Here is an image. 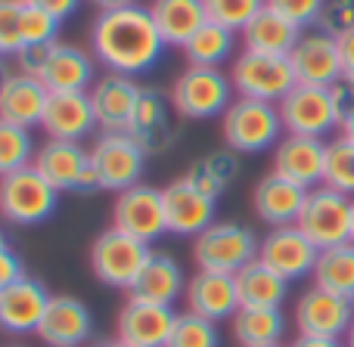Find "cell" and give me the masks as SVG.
Masks as SVG:
<instances>
[{
  "label": "cell",
  "instance_id": "obj_1",
  "mask_svg": "<svg viewBox=\"0 0 354 347\" xmlns=\"http://www.w3.org/2000/svg\"><path fill=\"white\" fill-rule=\"evenodd\" d=\"M91 50H93V59L106 72L137 78V75H147L159 66L168 43L162 41L149 6L128 3V6L103 10L93 16Z\"/></svg>",
  "mask_w": 354,
  "mask_h": 347
},
{
  "label": "cell",
  "instance_id": "obj_2",
  "mask_svg": "<svg viewBox=\"0 0 354 347\" xmlns=\"http://www.w3.org/2000/svg\"><path fill=\"white\" fill-rule=\"evenodd\" d=\"M16 68L37 78L50 93H72L93 87V56L75 43L56 41L41 47H22L16 56Z\"/></svg>",
  "mask_w": 354,
  "mask_h": 347
},
{
  "label": "cell",
  "instance_id": "obj_3",
  "mask_svg": "<svg viewBox=\"0 0 354 347\" xmlns=\"http://www.w3.org/2000/svg\"><path fill=\"white\" fill-rule=\"evenodd\" d=\"M221 137L236 155H258L277 149V143L286 137V128L277 103L236 97L221 115Z\"/></svg>",
  "mask_w": 354,
  "mask_h": 347
},
{
  "label": "cell",
  "instance_id": "obj_4",
  "mask_svg": "<svg viewBox=\"0 0 354 347\" xmlns=\"http://www.w3.org/2000/svg\"><path fill=\"white\" fill-rule=\"evenodd\" d=\"M171 106L183 121H212L227 112V106L236 99L230 84V75L224 68H202L187 66L171 84Z\"/></svg>",
  "mask_w": 354,
  "mask_h": 347
},
{
  "label": "cell",
  "instance_id": "obj_5",
  "mask_svg": "<svg viewBox=\"0 0 354 347\" xmlns=\"http://www.w3.org/2000/svg\"><path fill=\"white\" fill-rule=\"evenodd\" d=\"M59 208V189H53L35 165L0 177V217L16 226H37Z\"/></svg>",
  "mask_w": 354,
  "mask_h": 347
},
{
  "label": "cell",
  "instance_id": "obj_6",
  "mask_svg": "<svg viewBox=\"0 0 354 347\" xmlns=\"http://www.w3.org/2000/svg\"><path fill=\"white\" fill-rule=\"evenodd\" d=\"M261 239L236 220H214L205 232L193 239V261L199 270L212 273H239L258 257Z\"/></svg>",
  "mask_w": 354,
  "mask_h": 347
},
{
  "label": "cell",
  "instance_id": "obj_7",
  "mask_svg": "<svg viewBox=\"0 0 354 347\" xmlns=\"http://www.w3.org/2000/svg\"><path fill=\"white\" fill-rule=\"evenodd\" d=\"M227 75H230L236 97L261 99V103H280L299 84L289 56H268V53H252V50H243V53L233 56Z\"/></svg>",
  "mask_w": 354,
  "mask_h": 347
},
{
  "label": "cell",
  "instance_id": "obj_8",
  "mask_svg": "<svg viewBox=\"0 0 354 347\" xmlns=\"http://www.w3.org/2000/svg\"><path fill=\"white\" fill-rule=\"evenodd\" d=\"M91 165L100 177V189L106 192H124V189L143 183V168H147V152L143 146L128 134V130H106L93 140Z\"/></svg>",
  "mask_w": 354,
  "mask_h": 347
},
{
  "label": "cell",
  "instance_id": "obj_9",
  "mask_svg": "<svg viewBox=\"0 0 354 347\" xmlns=\"http://www.w3.org/2000/svg\"><path fill=\"white\" fill-rule=\"evenodd\" d=\"M153 255V245L140 242V239L128 236V232L115 230H103L91 245V267L103 286L109 288H131L134 279L140 276L143 264Z\"/></svg>",
  "mask_w": 354,
  "mask_h": 347
},
{
  "label": "cell",
  "instance_id": "obj_10",
  "mask_svg": "<svg viewBox=\"0 0 354 347\" xmlns=\"http://www.w3.org/2000/svg\"><path fill=\"white\" fill-rule=\"evenodd\" d=\"M351 199L354 195L336 192V189L320 183V186L308 189L305 208H301L295 226H299L320 251L333 248V245L351 242Z\"/></svg>",
  "mask_w": 354,
  "mask_h": 347
},
{
  "label": "cell",
  "instance_id": "obj_11",
  "mask_svg": "<svg viewBox=\"0 0 354 347\" xmlns=\"http://www.w3.org/2000/svg\"><path fill=\"white\" fill-rule=\"evenodd\" d=\"M286 134L295 137H317L326 140L333 130H339V112L333 87L295 84L286 97L277 103Z\"/></svg>",
  "mask_w": 354,
  "mask_h": 347
},
{
  "label": "cell",
  "instance_id": "obj_12",
  "mask_svg": "<svg viewBox=\"0 0 354 347\" xmlns=\"http://www.w3.org/2000/svg\"><path fill=\"white\" fill-rule=\"evenodd\" d=\"M112 226L147 245L159 242L168 232L162 189L149 186V183H137V186L118 192L115 205H112Z\"/></svg>",
  "mask_w": 354,
  "mask_h": 347
},
{
  "label": "cell",
  "instance_id": "obj_13",
  "mask_svg": "<svg viewBox=\"0 0 354 347\" xmlns=\"http://www.w3.org/2000/svg\"><path fill=\"white\" fill-rule=\"evenodd\" d=\"M292 319H295L299 335L342 338L345 341V335H348V329L354 323V301L326 292V288L311 286L308 292L299 295V301H295Z\"/></svg>",
  "mask_w": 354,
  "mask_h": 347
},
{
  "label": "cell",
  "instance_id": "obj_14",
  "mask_svg": "<svg viewBox=\"0 0 354 347\" xmlns=\"http://www.w3.org/2000/svg\"><path fill=\"white\" fill-rule=\"evenodd\" d=\"M320 248L299 230L295 224L289 226H270L258 242V261L280 273L286 282H299L314 273Z\"/></svg>",
  "mask_w": 354,
  "mask_h": 347
},
{
  "label": "cell",
  "instance_id": "obj_15",
  "mask_svg": "<svg viewBox=\"0 0 354 347\" xmlns=\"http://www.w3.org/2000/svg\"><path fill=\"white\" fill-rule=\"evenodd\" d=\"M292 72L299 84H311V87H336L342 75V56H339V41L333 34H326L324 28H305L301 37L295 41L292 53Z\"/></svg>",
  "mask_w": 354,
  "mask_h": 347
},
{
  "label": "cell",
  "instance_id": "obj_16",
  "mask_svg": "<svg viewBox=\"0 0 354 347\" xmlns=\"http://www.w3.org/2000/svg\"><path fill=\"white\" fill-rule=\"evenodd\" d=\"M162 201H165L168 232L180 239H196L199 232H205L218 214V201L199 192L187 177H177L168 186H162Z\"/></svg>",
  "mask_w": 354,
  "mask_h": 347
},
{
  "label": "cell",
  "instance_id": "obj_17",
  "mask_svg": "<svg viewBox=\"0 0 354 347\" xmlns=\"http://www.w3.org/2000/svg\"><path fill=\"white\" fill-rule=\"evenodd\" d=\"M174 319H177L174 307L147 304V301L128 298L118 307L115 341H124L131 347H168Z\"/></svg>",
  "mask_w": 354,
  "mask_h": 347
},
{
  "label": "cell",
  "instance_id": "obj_18",
  "mask_svg": "<svg viewBox=\"0 0 354 347\" xmlns=\"http://www.w3.org/2000/svg\"><path fill=\"white\" fill-rule=\"evenodd\" d=\"M53 295L41 279L22 276L19 282L0 288V332L6 335H37L47 304Z\"/></svg>",
  "mask_w": 354,
  "mask_h": 347
},
{
  "label": "cell",
  "instance_id": "obj_19",
  "mask_svg": "<svg viewBox=\"0 0 354 347\" xmlns=\"http://www.w3.org/2000/svg\"><path fill=\"white\" fill-rule=\"evenodd\" d=\"M174 115L177 112L171 106V97H165L159 87H143L128 134L140 143L147 155H159L171 146L177 137Z\"/></svg>",
  "mask_w": 354,
  "mask_h": 347
},
{
  "label": "cell",
  "instance_id": "obj_20",
  "mask_svg": "<svg viewBox=\"0 0 354 347\" xmlns=\"http://www.w3.org/2000/svg\"><path fill=\"white\" fill-rule=\"evenodd\" d=\"M37 338L47 347H84L93 338L91 307L72 295H53L37 326Z\"/></svg>",
  "mask_w": 354,
  "mask_h": 347
},
{
  "label": "cell",
  "instance_id": "obj_21",
  "mask_svg": "<svg viewBox=\"0 0 354 347\" xmlns=\"http://www.w3.org/2000/svg\"><path fill=\"white\" fill-rule=\"evenodd\" d=\"M143 87L137 84V78H128V75H115L106 72L93 81L91 93V106L93 115H97V128L103 130H128L131 118H134L137 99H140Z\"/></svg>",
  "mask_w": 354,
  "mask_h": 347
},
{
  "label": "cell",
  "instance_id": "obj_22",
  "mask_svg": "<svg viewBox=\"0 0 354 347\" xmlns=\"http://www.w3.org/2000/svg\"><path fill=\"white\" fill-rule=\"evenodd\" d=\"M187 310L196 317H205L212 323H230L233 313L239 310V295L236 279L230 273H212V270H199L187 279Z\"/></svg>",
  "mask_w": 354,
  "mask_h": 347
},
{
  "label": "cell",
  "instance_id": "obj_23",
  "mask_svg": "<svg viewBox=\"0 0 354 347\" xmlns=\"http://www.w3.org/2000/svg\"><path fill=\"white\" fill-rule=\"evenodd\" d=\"M324 165H326V140L286 134L274 149V168L270 171L305 189H314L324 183Z\"/></svg>",
  "mask_w": 354,
  "mask_h": 347
},
{
  "label": "cell",
  "instance_id": "obj_24",
  "mask_svg": "<svg viewBox=\"0 0 354 347\" xmlns=\"http://www.w3.org/2000/svg\"><path fill=\"white\" fill-rule=\"evenodd\" d=\"M41 128L50 140H72L81 143L93 134L97 115L91 106V93L72 90V93H50L47 109H44Z\"/></svg>",
  "mask_w": 354,
  "mask_h": 347
},
{
  "label": "cell",
  "instance_id": "obj_25",
  "mask_svg": "<svg viewBox=\"0 0 354 347\" xmlns=\"http://www.w3.org/2000/svg\"><path fill=\"white\" fill-rule=\"evenodd\" d=\"M305 199H308L305 186H299V183L270 171L252 189V211L268 226H289L299 220L301 208H305Z\"/></svg>",
  "mask_w": 354,
  "mask_h": 347
},
{
  "label": "cell",
  "instance_id": "obj_26",
  "mask_svg": "<svg viewBox=\"0 0 354 347\" xmlns=\"http://www.w3.org/2000/svg\"><path fill=\"white\" fill-rule=\"evenodd\" d=\"M50 90L37 78L25 72H10L0 78V121L19 124V128H41L44 109H47Z\"/></svg>",
  "mask_w": 354,
  "mask_h": 347
},
{
  "label": "cell",
  "instance_id": "obj_27",
  "mask_svg": "<svg viewBox=\"0 0 354 347\" xmlns=\"http://www.w3.org/2000/svg\"><path fill=\"white\" fill-rule=\"evenodd\" d=\"M31 165L37 168V174L50 183L59 192H78L81 177H84L87 165H91V152H87L81 143L72 140H44L35 152V161Z\"/></svg>",
  "mask_w": 354,
  "mask_h": 347
},
{
  "label": "cell",
  "instance_id": "obj_28",
  "mask_svg": "<svg viewBox=\"0 0 354 347\" xmlns=\"http://www.w3.org/2000/svg\"><path fill=\"white\" fill-rule=\"evenodd\" d=\"M183 292H187V276H183L180 264L165 251H153L149 261L143 264L140 276L134 279V286L128 288V298L174 307V301L183 298Z\"/></svg>",
  "mask_w": 354,
  "mask_h": 347
},
{
  "label": "cell",
  "instance_id": "obj_29",
  "mask_svg": "<svg viewBox=\"0 0 354 347\" xmlns=\"http://www.w3.org/2000/svg\"><path fill=\"white\" fill-rule=\"evenodd\" d=\"M301 31L295 22L283 19L280 12H274L270 6H264L243 31V50H252V53H268V56H289L295 47V41L301 37Z\"/></svg>",
  "mask_w": 354,
  "mask_h": 347
},
{
  "label": "cell",
  "instance_id": "obj_30",
  "mask_svg": "<svg viewBox=\"0 0 354 347\" xmlns=\"http://www.w3.org/2000/svg\"><path fill=\"white\" fill-rule=\"evenodd\" d=\"M149 12H153V22L159 28L162 41L177 50L208 22L205 0H153Z\"/></svg>",
  "mask_w": 354,
  "mask_h": 347
},
{
  "label": "cell",
  "instance_id": "obj_31",
  "mask_svg": "<svg viewBox=\"0 0 354 347\" xmlns=\"http://www.w3.org/2000/svg\"><path fill=\"white\" fill-rule=\"evenodd\" d=\"M230 332L239 347L283 344V335H286L283 307H239L230 319Z\"/></svg>",
  "mask_w": 354,
  "mask_h": 347
},
{
  "label": "cell",
  "instance_id": "obj_32",
  "mask_svg": "<svg viewBox=\"0 0 354 347\" xmlns=\"http://www.w3.org/2000/svg\"><path fill=\"white\" fill-rule=\"evenodd\" d=\"M233 279H236L239 307H283V301L289 298V282L264 267L258 257L245 264L239 273H233Z\"/></svg>",
  "mask_w": 354,
  "mask_h": 347
},
{
  "label": "cell",
  "instance_id": "obj_33",
  "mask_svg": "<svg viewBox=\"0 0 354 347\" xmlns=\"http://www.w3.org/2000/svg\"><path fill=\"white\" fill-rule=\"evenodd\" d=\"M233 50H236V31L208 19V22L183 43L180 53H183V59H187V66L221 68L224 62H233Z\"/></svg>",
  "mask_w": 354,
  "mask_h": 347
},
{
  "label": "cell",
  "instance_id": "obj_34",
  "mask_svg": "<svg viewBox=\"0 0 354 347\" xmlns=\"http://www.w3.org/2000/svg\"><path fill=\"white\" fill-rule=\"evenodd\" d=\"M239 174V161L233 149H214V152H205L187 168V180L193 183L199 192H205L208 199L218 201L227 189L233 186Z\"/></svg>",
  "mask_w": 354,
  "mask_h": 347
},
{
  "label": "cell",
  "instance_id": "obj_35",
  "mask_svg": "<svg viewBox=\"0 0 354 347\" xmlns=\"http://www.w3.org/2000/svg\"><path fill=\"white\" fill-rule=\"evenodd\" d=\"M311 279L317 288L354 301V242H342L320 251Z\"/></svg>",
  "mask_w": 354,
  "mask_h": 347
},
{
  "label": "cell",
  "instance_id": "obj_36",
  "mask_svg": "<svg viewBox=\"0 0 354 347\" xmlns=\"http://www.w3.org/2000/svg\"><path fill=\"white\" fill-rule=\"evenodd\" d=\"M35 152H37V146L28 128L0 121V177L28 168L35 161Z\"/></svg>",
  "mask_w": 354,
  "mask_h": 347
},
{
  "label": "cell",
  "instance_id": "obj_37",
  "mask_svg": "<svg viewBox=\"0 0 354 347\" xmlns=\"http://www.w3.org/2000/svg\"><path fill=\"white\" fill-rule=\"evenodd\" d=\"M324 186L354 195V143H348L345 137H336V140L326 143Z\"/></svg>",
  "mask_w": 354,
  "mask_h": 347
},
{
  "label": "cell",
  "instance_id": "obj_38",
  "mask_svg": "<svg viewBox=\"0 0 354 347\" xmlns=\"http://www.w3.org/2000/svg\"><path fill=\"white\" fill-rule=\"evenodd\" d=\"M168 347H221L218 323H212L205 317H196L189 310L177 313Z\"/></svg>",
  "mask_w": 354,
  "mask_h": 347
},
{
  "label": "cell",
  "instance_id": "obj_39",
  "mask_svg": "<svg viewBox=\"0 0 354 347\" xmlns=\"http://www.w3.org/2000/svg\"><path fill=\"white\" fill-rule=\"evenodd\" d=\"M59 19L50 12L37 10V6L22 3V16H19V31H22V47H41V43L59 41Z\"/></svg>",
  "mask_w": 354,
  "mask_h": 347
},
{
  "label": "cell",
  "instance_id": "obj_40",
  "mask_svg": "<svg viewBox=\"0 0 354 347\" xmlns=\"http://www.w3.org/2000/svg\"><path fill=\"white\" fill-rule=\"evenodd\" d=\"M261 10L264 0H205L208 19L218 25H227L233 31H243Z\"/></svg>",
  "mask_w": 354,
  "mask_h": 347
},
{
  "label": "cell",
  "instance_id": "obj_41",
  "mask_svg": "<svg viewBox=\"0 0 354 347\" xmlns=\"http://www.w3.org/2000/svg\"><path fill=\"white\" fill-rule=\"evenodd\" d=\"M324 3L326 0H264V6H270L283 19L295 22L299 28H314L320 12H324Z\"/></svg>",
  "mask_w": 354,
  "mask_h": 347
},
{
  "label": "cell",
  "instance_id": "obj_42",
  "mask_svg": "<svg viewBox=\"0 0 354 347\" xmlns=\"http://www.w3.org/2000/svg\"><path fill=\"white\" fill-rule=\"evenodd\" d=\"M317 28H324L333 37H342L345 31H351L354 28V0H326L324 12L317 19Z\"/></svg>",
  "mask_w": 354,
  "mask_h": 347
},
{
  "label": "cell",
  "instance_id": "obj_43",
  "mask_svg": "<svg viewBox=\"0 0 354 347\" xmlns=\"http://www.w3.org/2000/svg\"><path fill=\"white\" fill-rule=\"evenodd\" d=\"M19 16H22V0H16V3H0V56H16L19 50H22Z\"/></svg>",
  "mask_w": 354,
  "mask_h": 347
},
{
  "label": "cell",
  "instance_id": "obj_44",
  "mask_svg": "<svg viewBox=\"0 0 354 347\" xmlns=\"http://www.w3.org/2000/svg\"><path fill=\"white\" fill-rule=\"evenodd\" d=\"M336 97V112H339V137L354 143V78H342L333 87Z\"/></svg>",
  "mask_w": 354,
  "mask_h": 347
},
{
  "label": "cell",
  "instance_id": "obj_45",
  "mask_svg": "<svg viewBox=\"0 0 354 347\" xmlns=\"http://www.w3.org/2000/svg\"><path fill=\"white\" fill-rule=\"evenodd\" d=\"M22 276H28V273H25L22 257H19L12 248H3V251H0V288H6V286H12V282H19Z\"/></svg>",
  "mask_w": 354,
  "mask_h": 347
},
{
  "label": "cell",
  "instance_id": "obj_46",
  "mask_svg": "<svg viewBox=\"0 0 354 347\" xmlns=\"http://www.w3.org/2000/svg\"><path fill=\"white\" fill-rule=\"evenodd\" d=\"M22 3L37 6V10L50 12V16H53V19H59V22H66L68 16H75V12H78V6L84 3V0H22Z\"/></svg>",
  "mask_w": 354,
  "mask_h": 347
},
{
  "label": "cell",
  "instance_id": "obj_47",
  "mask_svg": "<svg viewBox=\"0 0 354 347\" xmlns=\"http://www.w3.org/2000/svg\"><path fill=\"white\" fill-rule=\"evenodd\" d=\"M339 41V56H342V75L345 78H354V28L345 31Z\"/></svg>",
  "mask_w": 354,
  "mask_h": 347
},
{
  "label": "cell",
  "instance_id": "obj_48",
  "mask_svg": "<svg viewBox=\"0 0 354 347\" xmlns=\"http://www.w3.org/2000/svg\"><path fill=\"white\" fill-rule=\"evenodd\" d=\"M289 347H345L342 338H308V335H299Z\"/></svg>",
  "mask_w": 354,
  "mask_h": 347
},
{
  "label": "cell",
  "instance_id": "obj_49",
  "mask_svg": "<svg viewBox=\"0 0 354 347\" xmlns=\"http://www.w3.org/2000/svg\"><path fill=\"white\" fill-rule=\"evenodd\" d=\"M87 3H93L100 12L103 10H115V6H128V3H137V0H87Z\"/></svg>",
  "mask_w": 354,
  "mask_h": 347
},
{
  "label": "cell",
  "instance_id": "obj_50",
  "mask_svg": "<svg viewBox=\"0 0 354 347\" xmlns=\"http://www.w3.org/2000/svg\"><path fill=\"white\" fill-rule=\"evenodd\" d=\"M345 347H354V323H351V329H348V335H345Z\"/></svg>",
  "mask_w": 354,
  "mask_h": 347
},
{
  "label": "cell",
  "instance_id": "obj_51",
  "mask_svg": "<svg viewBox=\"0 0 354 347\" xmlns=\"http://www.w3.org/2000/svg\"><path fill=\"white\" fill-rule=\"evenodd\" d=\"M3 248H10V239H6V232L0 230V251H3Z\"/></svg>",
  "mask_w": 354,
  "mask_h": 347
},
{
  "label": "cell",
  "instance_id": "obj_52",
  "mask_svg": "<svg viewBox=\"0 0 354 347\" xmlns=\"http://www.w3.org/2000/svg\"><path fill=\"white\" fill-rule=\"evenodd\" d=\"M351 242H354V199H351Z\"/></svg>",
  "mask_w": 354,
  "mask_h": 347
},
{
  "label": "cell",
  "instance_id": "obj_53",
  "mask_svg": "<svg viewBox=\"0 0 354 347\" xmlns=\"http://www.w3.org/2000/svg\"><path fill=\"white\" fill-rule=\"evenodd\" d=\"M109 347H131V344H124V341H112Z\"/></svg>",
  "mask_w": 354,
  "mask_h": 347
},
{
  "label": "cell",
  "instance_id": "obj_54",
  "mask_svg": "<svg viewBox=\"0 0 354 347\" xmlns=\"http://www.w3.org/2000/svg\"><path fill=\"white\" fill-rule=\"evenodd\" d=\"M0 3H16V0H0Z\"/></svg>",
  "mask_w": 354,
  "mask_h": 347
},
{
  "label": "cell",
  "instance_id": "obj_55",
  "mask_svg": "<svg viewBox=\"0 0 354 347\" xmlns=\"http://www.w3.org/2000/svg\"><path fill=\"white\" fill-rule=\"evenodd\" d=\"M93 347H109V344H93Z\"/></svg>",
  "mask_w": 354,
  "mask_h": 347
},
{
  "label": "cell",
  "instance_id": "obj_56",
  "mask_svg": "<svg viewBox=\"0 0 354 347\" xmlns=\"http://www.w3.org/2000/svg\"><path fill=\"white\" fill-rule=\"evenodd\" d=\"M270 347H283V344H270Z\"/></svg>",
  "mask_w": 354,
  "mask_h": 347
},
{
  "label": "cell",
  "instance_id": "obj_57",
  "mask_svg": "<svg viewBox=\"0 0 354 347\" xmlns=\"http://www.w3.org/2000/svg\"><path fill=\"white\" fill-rule=\"evenodd\" d=\"M10 347H22V344H10Z\"/></svg>",
  "mask_w": 354,
  "mask_h": 347
},
{
  "label": "cell",
  "instance_id": "obj_58",
  "mask_svg": "<svg viewBox=\"0 0 354 347\" xmlns=\"http://www.w3.org/2000/svg\"><path fill=\"white\" fill-rule=\"evenodd\" d=\"M0 78H3V75H0Z\"/></svg>",
  "mask_w": 354,
  "mask_h": 347
}]
</instances>
